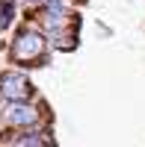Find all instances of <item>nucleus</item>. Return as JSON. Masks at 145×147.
<instances>
[{
	"label": "nucleus",
	"mask_w": 145,
	"mask_h": 147,
	"mask_svg": "<svg viewBox=\"0 0 145 147\" xmlns=\"http://www.w3.org/2000/svg\"><path fill=\"white\" fill-rule=\"evenodd\" d=\"M15 147H53V141L47 138L44 132L30 129V132H24V136H18V138H15Z\"/></svg>",
	"instance_id": "20e7f679"
},
{
	"label": "nucleus",
	"mask_w": 145,
	"mask_h": 147,
	"mask_svg": "<svg viewBox=\"0 0 145 147\" xmlns=\"http://www.w3.org/2000/svg\"><path fill=\"white\" fill-rule=\"evenodd\" d=\"M12 18H15V3H12V0H6V3L0 6V30H9Z\"/></svg>",
	"instance_id": "39448f33"
},
{
	"label": "nucleus",
	"mask_w": 145,
	"mask_h": 147,
	"mask_svg": "<svg viewBox=\"0 0 145 147\" xmlns=\"http://www.w3.org/2000/svg\"><path fill=\"white\" fill-rule=\"evenodd\" d=\"M30 3H39V0H30Z\"/></svg>",
	"instance_id": "423d86ee"
},
{
	"label": "nucleus",
	"mask_w": 145,
	"mask_h": 147,
	"mask_svg": "<svg viewBox=\"0 0 145 147\" xmlns=\"http://www.w3.org/2000/svg\"><path fill=\"white\" fill-rule=\"evenodd\" d=\"M44 53V35L36 32V30H21L12 41V59L15 62H36Z\"/></svg>",
	"instance_id": "f257e3e1"
},
{
	"label": "nucleus",
	"mask_w": 145,
	"mask_h": 147,
	"mask_svg": "<svg viewBox=\"0 0 145 147\" xmlns=\"http://www.w3.org/2000/svg\"><path fill=\"white\" fill-rule=\"evenodd\" d=\"M33 94V82L24 77L21 71H3L0 74V97L3 100H30Z\"/></svg>",
	"instance_id": "f03ea898"
},
{
	"label": "nucleus",
	"mask_w": 145,
	"mask_h": 147,
	"mask_svg": "<svg viewBox=\"0 0 145 147\" xmlns=\"http://www.w3.org/2000/svg\"><path fill=\"white\" fill-rule=\"evenodd\" d=\"M6 121L12 127H33L39 121V109L30 106L27 100H12L6 106Z\"/></svg>",
	"instance_id": "7ed1b4c3"
}]
</instances>
